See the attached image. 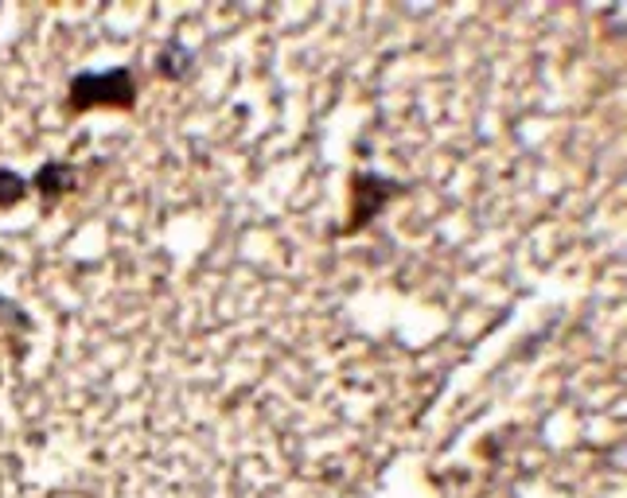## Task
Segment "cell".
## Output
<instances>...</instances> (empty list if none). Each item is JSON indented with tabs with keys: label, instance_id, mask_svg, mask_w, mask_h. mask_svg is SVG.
<instances>
[{
	"label": "cell",
	"instance_id": "cell-4",
	"mask_svg": "<svg viewBox=\"0 0 627 498\" xmlns=\"http://www.w3.org/2000/svg\"><path fill=\"white\" fill-rule=\"evenodd\" d=\"M191 67H196V51H191L184 39H164L161 47H156V59H153V71L156 79L164 82H184L191 74Z\"/></svg>",
	"mask_w": 627,
	"mask_h": 498
},
{
	"label": "cell",
	"instance_id": "cell-2",
	"mask_svg": "<svg viewBox=\"0 0 627 498\" xmlns=\"http://www.w3.org/2000/svg\"><path fill=\"white\" fill-rule=\"evenodd\" d=\"M405 191H410V187L394 176H382V171H355L347 183V218H343V226L335 234L347 238V234L367 230L378 214L394 203L398 195H405Z\"/></svg>",
	"mask_w": 627,
	"mask_h": 498
},
{
	"label": "cell",
	"instance_id": "cell-5",
	"mask_svg": "<svg viewBox=\"0 0 627 498\" xmlns=\"http://www.w3.org/2000/svg\"><path fill=\"white\" fill-rule=\"evenodd\" d=\"M27 195H32V183H27L20 171L0 168V211H12V206H20Z\"/></svg>",
	"mask_w": 627,
	"mask_h": 498
},
{
	"label": "cell",
	"instance_id": "cell-1",
	"mask_svg": "<svg viewBox=\"0 0 627 498\" xmlns=\"http://www.w3.org/2000/svg\"><path fill=\"white\" fill-rule=\"evenodd\" d=\"M141 98V82L129 67H109V71H79L67 82L63 109L71 117H86L109 109V114H133Z\"/></svg>",
	"mask_w": 627,
	"mask_h": 498
},
{
	"label": "cell",
	"instance_id": "cell-3",
	"mask_svg": "<svg viewBox=\"0 0 627 498\" xmlns=\"http://www.w3.org/2000/svg\"><path fill=\"white\" fill-rule=\"evenodd\" d=\"M27 183H32V191H36V195L44 199L47 211H51L59 199H67L74 191V183H79V171H74L67 161H44L36 168V176L27 179Z\"/></svg>",
	"mask_w": 627,
	"mask_h": 498
}]
</instances>
